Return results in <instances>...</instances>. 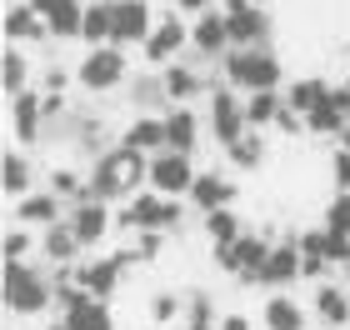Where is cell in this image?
Instances as JSON below:
<instances>
[{"label":"cell","instance_id":"obj_1","mask_svg":"<svg viewBox=\"0 0 350 330\" xmlns=\"http://www.w3.org/2000/svg\"><path fill=\"white\" fill-rule=\"evenodd\" d=\"M150 185V155L146 150H131V146H110L95 155V165H90V191L110 200V206H120L125 195H135V191H146Z\"/></svg>","mask_w":350,"mask_h":330},{"label":"cell","instance_id":"obj_15","mask_svg":"<svg viewBox=\"0 0 350 330\" xmlns=\"http://www.w3.org/2000/svg\"><path fill=\"white\" fill-rule=\"evenodd\" d=\"M5 40L10 45H45L55 36H51V20H45L30 0H10V10H5Z\"/></svg>","mask_w":350,"mask_h":330},{"label":"cell","instance_id":"obj_47","mask_svg":"<svg viewBox=\"0 0 350 330\" xmlns=\"http://www.w3.org/2000/svg\"><path fill=\"white\" fill-rule=\"evenodd\" d=\"M175 10L180 15H200V10H211V0H175Z\"/></svg>","mask_w":350,"mask_h":330},{"label":"cell","instance_id":"obj_11","mask_svg":"<svg viewBox=\"0 0 350 330\" xmlns=\"http://www.w3.org/2000/svg\"><path fill=\"white\" fill-rule=\"evenodd\" d=\"M155 30V5L150 0H116V25H110V40L116 45H146V36Z\"/></svg>","mask_w":350,"mask_h":330},{"label":"cell","instance_id":"obj_34","mask_svg":"<svg viewBox=\"0 0 350 330\" xmlns=\"http://www.w3.org/2000/svg\"><path fill=\"white\" fill-rule=\"evenodd\" d=\"M146 320L155 330H165L175 320H185V295H175V290H155L150 301H146Z\"/></svg>","mask_w":350,"mask_h":330},{"label":"cell","instance_id":"obj_16","mask_svg":"<svg viewBox=\"0 0 350 330\" xmlns=\"http://www.w3.org/2000/svg\"><path fill=\"white\" fill-rule=\"evenodd\" d=\"M295 280H300V245H295V235H285V240L270 245L265 271H260V286L265 290H285V286H295Z\"/></svg>","mask_w":350,"mask_h":330},{"label":"cell","instance_id":"obj_33","mask_svg":"<svg viewBox=\"0 0 350 330\" xmlns=\"http://www.w3.org/2000/svg\"><path fill=\"white\" fill-rule=\"evenodd\" d=\"M0 90H5V100H15V96H25V90H30L25 45H5V75H0Z\"/></svg>","mask_w":350,"mask_h":330},{"label":"cell","instance_id":"obj_44","mask_svg":"<svg viewBox=\"0 0 350 330\" xmlns=\"http://www.w3.org/2000/svg\"><path fill=\"white\" fill-rule=\"evenodd\" d=\"M330 176H336V191H350V150L345 146L330 155Z\"/></svg>","mask_w":350,"mask_h":330},{"label":"cell","instance_id":"obj_5","mask_svg":"<svg viewBox=\"0 0 350 330\" xmlns=\"http://www.w3.org/2000/svg\"><path fill=\"white\" fill-rule=\"evenodd\" d=\"M270 245H275V240H265L260 230H245L241 240L215 245V265H220L230 280H241V286H260V271H265Z\"/></svg>","mask_w":350,"mask_h":330},{"label":"cell","instance_id":"obj_2","mask_svg":"<svg viewBox=\"0 0 350 330\" xmlns=\"http://www.w3.org/2000/svg\"><path fill=\"white\" fill-rule=\"evenodd\" d=\"M5 310L15 320H36L45 310L55 316V280L40 271V260H5Z\"/></svg>","mask_w":350,"mask_h":330},{"label":"cell","instance_id":"obj_24","mask_svg":"<svg viewBox=\"0 0 350 330\" xmlns=\"http://www.w3.org/2000/svg\"><path fill=\"white\" fill-rule=\"evenodd\" d=\"M60 320H66L70 330H116L110 301H95V295H81L70 310H60Z\"/></svg>","mask_w":350,"mask_h":330},{"label":"cell","instance_id":"obj_19","mask_svg":"<svg viewBox=\"0 0 350 330\" xmlns=\"http://www.w3.org/2000/svg\"><path fill=\"white\" fill-rule=\"evenodd\" d=\"M81 235L70 230V220H55V225H45L40 230V260L45 265H75L81 260Z\"/></svg>","mask_w":350,"mask_h":330},{"label":"cell","instance_id":"obj_10","mask_svg":"<svg viewBox=\"0 0 350 330\" xmlns=\"http://www.w3.org/2000/svg\"><path fill=\"white\" fill-rule=\"evenodd\" d=\"M45 90L40 85H30L25 90V96H15L10 100V135H15V146H40V140H45Z\"/></svg>","mask_w":350,"mask_h":330},{"label":"cell","instance_id":"obj_35","mask_svg":"<svg viewBox=\"0 0 350 330\" xmlns=\"http://www.w3.org/2000/svg\"><path fill=\"white\" fill-rule=\"evenodd\" d=\"M345 125H350V120L340 115V105H336V100H321V105H315L310 115H306V130H310V135H321V140H340Z\"/></svg>","mask_w":350,"mask_h":330},{"label":"cell","instance_id":"obj_21","mask_svg":"<svg viewBox=\"0 0 350 330\" xmlns=\"http://www.w3.org/2000/svg\"><path fill=\"white\" fill-rule=\"evenodd\" d=\"M260 325L265 330H306L310 325V305L291 301L285 290H270V301L260 305Z\"/></svg>","mask_w":350,"mask_h":330},{"label":"cell","instance_id":"obj_51","mask_svg":"<svg viewBox=\"0 0 350 330\" xmlns=\"http://www.w3.org/2000/svg\"><path fill=\"white\" fill-rule=\"evenodd\" d=\"M345 85H350V66H345Z\"/></svg>","mask_w":350,"mask_h":330},{"label":"cell","instance_id":"obj_7","mask_svg":"<svg viewBox=\"0 0 350 330\" xmlns=\"http://www.w3.org/2000/svg\"><path fill=\"white\" fill-rule=\"evenodd\" d=\"M190 45V20L180 10H165L161 20H155V30L146 36V45H140V55H146V66H170V60H180V51Z\"/></svg>","mask_w":350,"mask_h":330},{"label":"cell","instance_id":"obj_40","mask_svg":"<svg viewBox=\"0 0 350 330\" xmlns=\"http://www.w3.org/2000/svg\"><path fill=\"white\" fill-rule=\"evenodd\" d=\"M325 271H336V260H330V256H306V250H300V280L321 286V280H325Z\"/></svg>","mask_w":350,"mask_h":330},{"label":"cell","instance_id":"obj_43","mask_svg":"<svg viewBox=\"0 0 350 330\" xmlns=\"http://www.w3.org/2000/svg\"><path fill=\"white\" fill-rule=\"evenodd\" d=\"M135 250H140L146 260H155V256L165 250V230H135Z\"/></svg>","mask_w":350,"mask_h":330},{"label":"cell","instance_id":"obj_4","mask_svg":"<svg viewBox=\"0 0 350 330\" xmlns=\"http://www.w3.org/2000/svg\"><path fill=\"white\" fill-rule=\"evenodd\" d=\"M131 81V55H125V45L105 40V45H90L81 55V66H75V85L90 90V96H110V90H125Z\"/></svg>","mask_w":350,"mask_h":330},{"label":"cell","instance_id":"obj_38","mask_svg":"<svg viewBox=\"0 0 350 330\" xmlns=\"http://www.w3.org/2000/svg\"><path fill=\"white\" fill-rule=\"evenodd\" d=\"M30 250H40V230L15 220V230H5V260H30Z\"/></svg>","mask_w":350,"mask_h":330},{"label":"cell","instance_id":"obj_12","mask_svg":"<svg viewBox=\"0 0 350 330\" xmlns=\"http://www.w3.org/2000/svg\"><path fill=\"white\" fill-rule=\"evenodd\" d=\"M190 51L200 60H220L230 51V25H226V10H200L190 15Z\"/></svg>","mask_w":350,"mask_h":330},{"label":"cell","instance_id":"obj_32","mask_svg":"<svg viewBox=\"0 0 350 330\" xmlns=\"http://www.w3.org/2000/svg\"><path fill=\"white\" fill-rule=\"evenodd\" d=\"M200 230H205V240L211 245H230V240H241L245 225H241V215H235L230 206H220L211 215H200Z\"/></svg>","mask_w":350,"mask_h":330},{"label":"cell","instance_id":"obj_25","mask_svg":"<svg viewBox=\"0 0 350 330\" xmlns=\"http://www.w3.org/2000/svg\"><path fill=\"white\" fill-rule=\"evenodd\" d=\"M120 265H116V256H105V260H85L81 265V286L95 295V301H110V295L120 290Z\"/></svg>","mask_w":350,"mask_h":330},{"label":"cell","instance_id":"obj_46","mask_svg":"<svg viewBox=\"0 0 350 330\" xmlns=\"http://www.w3.org/2000/svg\"><path fill=\"white\" fill-rule=\"evenodd\" d=\"M330 100H336V105H340V115L350 120V85H336V90H330Z\"/></svg>","mask_w":350,"mask_h":330},{"label":"cell","instance_id":"obj_39","mask_svg":"<svg viewBox=\"0 0 350 330\" xmlns=\"http://www.w3.org/2000/svg\"><path fill=\"white\" fill-rule=\"evenodd\" d=\"M81 20H85V5L55 15V20H51V36H55V40H81Z\"/></svg>","mask_w":350,"mask_h":330},{"label":"cell","instance_id":"obj_48","mask_svg":"<svg viewBox=\"0 0 350 330\" xmlns=\"http://www.w3.org/2000/svg\"><path fill=\"white\" fill-rule=\"evenodd\" d=\"M45 330H70V325H66V320H60V316H55V320H51V325H45Z\"/></svg>","mask_w":350,"mask_h":330},{"label":"cell","instance_id":"obj_29","mask_svg":"<svg viewBox=\"0 0 350 330\" xmlns=\"http://www.w3.org/2000/svg\"><path fill=\"white\" fill-rule=\"evenodd\" d=\"M45 185H51L66 206H81V200L95 195V191H90V176H81V170H70V165H55L51 176H45Z\"/></svg>","mask_w":350,"mask_h":330},{"label":"cell","instance_id":"obj_50","mask_svg":"<svg viewBox=\"0 0 350 330\" xmlns=\"http://www.w3.org/2000/svg\"><path fill=\"white\" fill-rule=\"evenodd\" d=\"M345 286H350V265H345Z\"/></svg>","mask_w":350,"mask_h":330},{"label":"cell","instance_id":"obj_20","mask_svg":"<svg viewBox=\"0 0 350 330\" xmlns=\"http://www.w3.org/2000/svg\"><path fill=\"white\" fill-rule=\"evenodd\" d=\"M165 75V96L170 105H190V100H200L205 90H215V85H205V75L196 66H185V60H170V66H161Z\"/></svg>","mask_w":350,"mask_h":330},{"label":"cell","instance_id":"obj_49","mask_svg":"<svg viewBox=\"0 0 350 330\" xmlns=\"http://www.w3.org/2000/svg\"><path fill=\"white\" fill-rule=\"evenodd\" d=\"M340 146H345V150H350V125H345V130H340Z\"/></svg>","mask_w":350,"mask_h":330},{"label":"cell","instance_id":"obj_13","mask_svg":"<svg viewBox=\"0 0 350 330\" xmlns=\"http://www.w3.org/2000/svg\"><path fill=\"white\" fill-rule=\"evenodd\" d=\"M70 230L81 235V245L90 250V245H100L105 240V230L116 225V206L110 200H100V195H90V200H81V206H70Z\"/></svg>","mask_w":350,"mask_h":330},{"label":"cell","instance_id":"obj_28","mask_svg":"<svg viewBox=\"0 0 350 330\" xmlns=\"http://www.w3.org/2000/svg\"><path fill=\"white\" fill-rule=\"evenodd\" d=\"M30 191H36V165H30L25 146H15V150H5V195L21 200Z\"/></svg>","mask_w":350,"mask_h":330},{"label":"cell","instance_id":"obj_14","mask_svg":"<svg viewBox=\"0 0 350 330\" xmlns=\"http://www.w3.org/2000/svg\"><path fill=\"white\" fill-rule=\"evenodd\" d=\"M10 215L21 220V225H30V230H45V225H55V220H66L70 210H66V200L45 185V191H30L21 200H10Z\"/></svg>","mask_w":350,"mask_h":330},{"label":"cell","instance_id":"obj_31","mask_svg":"<svg viewBox=\"0 0 350 330\" xmlns=\"http://www.w3.org/2000/svg\"><path fill=\"white\" fill-rule=\"evenodd\" d=\"M330 90H336V85H325L321 75H300V81L285 85V100H291L300 115H310V110L321 105V100H330Z\"/></svg>","mask_w":350,"mask_h":330},{"label":"cell","instance_id":"obj_6","mask_svg":"<svg viewBox=\"0 0 350 330\" xmlns=\"http://www.w3.org/2000/svg\"><path fill=\"white\" fill-rule=\"evenodd\" d=\"M205 130L215 135V146H235L245 130H250V120H245V90H235L220 81L211 90V110H205Z\"/></svg>","mask_w":350,"mask_h":330},{"label":"cell","instance_id":"obj_22","mask_svg":"<svg viewBox=\"0 0 350 330\" xmlns=\"http://www.w3.org/2000/svg\"><path fill=\"white\" fill-rule=\"evenodd\" d=\"M120 146L146 150V155H161V150H165V115H155V110H140V115L120 130Z\"/></svg>","mask_w":350,"mask_h":330},{"label":"cell","instance_id":"obj_18","mask_svg":"<svg viewBox=\"0 0 350 330\" xmlns=\"http://www.w3.org/2000/svg\"><path fill=\"white\" fill-rule=\"evenodd\" d=\"M310 310L315 320H321L325 330H345L350 325V286H330V280H321L310 295Z\"/></svg>","mask_w":350,"mask_h":330},{"label":"cell","instance_id":"obj_52","mask_svg":"<svg viewBox=\"0 0 350 330\" xmlns=\"http://www.w3.org/2000/svg\"><path fill=\"white\" fill-rule=\"evenodd\" d=\"M256 5H265V0H256Z\"/></svg>","mask_w":350,"mask_h":330},{"label":"cell","instance_id":"obj_36","mask_svg":"<svg viewBox=\"0 0 350 330\" xmlns=\"http://www.w3.org/2000/svg\"><path fill=\"white\" fill-rule=\"evenodd\" d=\"M226 161L235 170H260L265 165V140H260V130H245L235 146H226Z\"/></svg>","mask_w":350,"mask_h":330},{"label":"cell","instance_id":"obj_26","mask_svg":"<svg viewBox=\"0 0 350 330\" xmlns=\"http://www.w3.org/2000/svg\"><path fill=\"white\" fill-rule=\"evenodd\" d=\"M285 110V90H250L245 96V120L250 130H275V115Z\"/></svg>","mask_w":350,"mask_h":330},{"label":"cell","instance_id":"obj_45","mask_svg":"<svg viewBox=\"0 0 350 330\" xmlns=\"http://www.w3.org/2000/svg\"><path fill=\"white\" fill-rule=\"evenodd\" d=\"M220 330H250V316H241V310H226V316H220Z\"/></svg>","mask_w":350,"mask_h":330},{"label":"cell","instance_id":"obj_8","mask_svg":"<svg viewBox=\"0 0 350 330\" xmlns=\"http://www.w3.org/2000/svg\"><path fill=\"white\" fill-rule=\"evenodd\" d=\"M226 25H230V45H270V10L256 0H226Z\"/></svg>","mask_w":350,"mask_h":330},{"label":"cell","instance_id":"obj_42","mask_svg":"<svg viewBox=\"0 0 350 330\" xmlns=\"http://www.w3.org/2000/svg\"><path fill=\"white\" fill-rule=\"evenodd\" d=\"M70 81H75L70 66H45L40 70V90H70Z\"/></svg>","mask_w":350,"mask_h":330},{"label":"cell","instance_id":"obj_9","mask_svg":"<svg viewBox=\"0 0 350 330\" xmlns=\"http://www.w3.org/2000/svg\"><path fill=\"white\" fill-rule=\"evenodd\" d=\"M196 161H190L185 150H161V155H150V191H161V195H190V185H196Z\"/></svg>","mask_w":350,"mask_h":330},{"label":"cell","instance_id":"obj_27","mask_svg":"<svg viewBox=\"0 0 350 330\" xmlns=\"http://www.w3.org/2000/svg\"><path fill=\"white\" fill-rule=\"evenodd\" d=\"M110 25H116V0H85V20H81V45H105Z\"/></svg>","mask_w":350,"mask_h":330},{"label":"cell","instance_id":"obj_37","mask_svg":"<svg viewBox=\"0 0 350 330\" xmlns=\"http://www.w3.org/2000/svg\"><path fill=\"white\" fill-rule=\"evenodd\" d=\"M185 330H220V310H215L211 290L185 295Z\"/></svg>","mask_w":350,"mask_h":330},{"label":"cell","instance_id":"obj_3","mask_svg":"<svg viewBox=\"0 0 350 330\" xmlns=\"http://www.w3.org/2000/svg\"><path fill=\"white\" fill-rule=\"evenodd\" d=\"M220 81L250 96V90H280L285 70H280V55L270 45H230L220 55Z\"/></svg>","mask_w":350,"mask_h":330},{"label":"cell","instance_id":"obj_41","mask_svg":"<svg viewBox=\"0 0 350 330\" xmlns=\"http://www.w3.org/2000/svg\"><path fill=\"white\" fill-rule=\"evenodd\" d=\"M325 225H330V230H350V191H340V195L325 206Z\"/></svg>","mask_w":350,"mask_h":330},{"label":"cell","instance_id":"obj_17","mask_svg":"<svg viewBox=\"0 0 350 330\" xmlns=\"http://www.w3.org/2000/svg\"><path fill=\"white\" fill-rule=\"evenodd\" d=\"M235 195H241V185H235L230 176H220V170H200L185 200H190L200 215H211V210H220V206H235Z\"/></svg>","mask_w":350,"mask_h":330},{"label":"cell","instance_id":"obj_30","mask_svg":"<svg viewBox=\"0 0 350 330\" xmlns=\"http://www.w3.org/2000/svg\"><path fill=\"white\" fill-rule=\"evenodd\" d=\"M125 90H131L135 110H161V105H170L165 75H161V70H146V75H135V81H125Z\"/></svg>","mask_w":350,"mask_h":330},{"label":"cell","instance_id":"obj_23","mask_svg":"<svg viewBox=\"0 0 350 330\" xmlns=\"http://www.w3.org/2000/svg\"><path fill=\"white\" fill-rule=\"evenodd\" d=\"M200 146V110L190 105H170L165 110V150H196Z\"/></svg>","mask_w":350,"mask_h":330}]
</instances>
